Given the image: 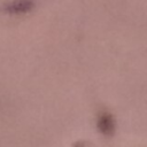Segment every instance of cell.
Listing matches in <instances>:
<instances>
[{"instance_id": "obj_1", "label": "cell", "mask_w": 147, "mask_h": 147, "mask_svg": "<svg viewBox=\"0 0 147 147\" xmlns=\"http://www.w3.org/2000/svg\"><path fill=\"white\" fill-rule=\"evenodd\" d=\"M33 6V0H10L5 5L3 10L8 15L20 16L31 11Z\"/></svg>"}, {"instance_id": "obj_2", "label": "cell", "mask_w": 147, "mask_h": 147, "mask_svg": "<svg viewBox=\"0 0 147 147\" xmlns=\"http://www.w3.org/2000/svg\"><path fill=\"white\" fill-rule=\"evenodd\" d=\"M96 125L99 131L106 137H110L115 132V119L109 113H101L98 117Z\"/></svg>"}]
</instances>
